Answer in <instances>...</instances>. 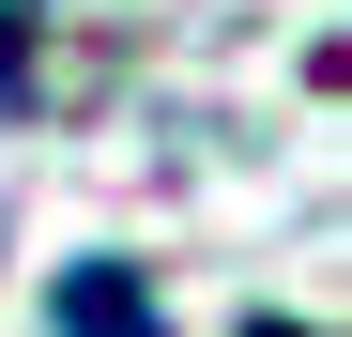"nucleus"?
<instances>
[{
	"instance_id": "obj_2",
	"label": "nucleus",
	"mask_w": 352,
	"mask_h": 337,
	"mask_svg": "<svg viewBox=\"0 0 352 337\" xmlns=\"http://www.w3.org/2000/svg\"><path fill=\"white\" fill-rule=\"evenodd\" d=\"M0 107H31V16L0 0Z\"/></svg>"
},
{
	"instance_id": "obj_1",
	"label": "nucleus",
	"mask_w": 352,
	"mask_h": 337,
	"mask_svg": "<svg viewBox=\"0 0 352 337\" xmlns=\"http://www.w3.org/2000/svg\"><path fill=\"white\" fill-rule=\"evenodd\" d=\"M46 322H62V337H168V307H153L138 261H62V276H46Z\"/></svg>"
},
{
	"instance_id": "obj_3",
	"label": "nucleus",
	"mask_w": 352,
	"mask_h": 337,
	"mask_svg": "<svg viewBox=\"0 0 352 337\" xmlns=\"http://www.w3.org/2000/svg\"><path fill=\"white\" fill-rule=\"evenodd\" d=\"M261 337H307V322H261Z\"/></svg>"
}]
</instances>
